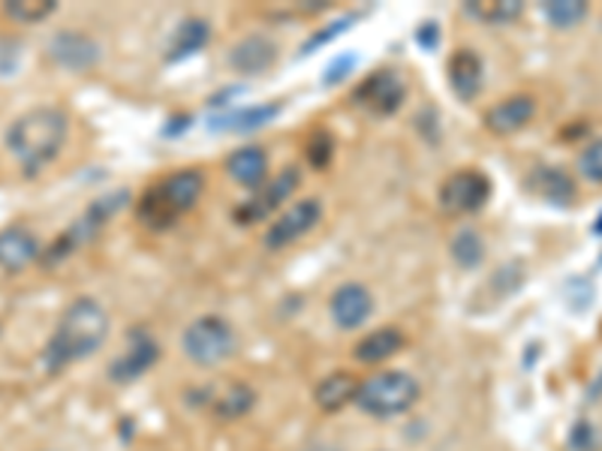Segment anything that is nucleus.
Instances as JSON below:
<instances>
[{"label": "nucleus", "instance_id": "f257e3e1", "mask_svg": "<svg viewBox=\"0 0 602 451\" xmlns=\"http://www.w3.org/2000/svg\"><path fill=\"white\" fill-rule=\"evenodd\" d=\"M109 338V314L97 298H75L63 307L58 326L51 331L43 362L49 374H63L82 358H91Z\"/></svg>", "mask_w": 602, "mask_h": 451}, {"label": "nucleus", "instance_id": "f03ea898", "mask_svg": "<svg viewBox=\"0 0 602 451\" xmlns=\"http://www.w3.org/2000/svg\"><path fill=\"white\" fill-rule=\"evenodd\" d=\"M67 138H70V118L55 106H37L19 114L7 126L3 145L25 178H34L61 157Z\"/></svg>", "mask_w": 602, "mask_h": 451}, {"label": "nucleus", "instance_id": "7ed1b4c3", "mask_svg": "<svg viewBox=\"0 0 602 451\" xmlns=\"http://www.w3.org/2000/svg\"><path fill=\"white\" fill-rule=\"evenodd\" d=\"M205 193V178L200 169H178L150 184L136 205V214L148 229H169L176 226L184 214L200 205Z\"/></svg>", "mask_w": 602, "mask_h": 451}, {"label": "nucleus", "instance_id": "20e7f679", "mask_svg": "<svg viewBox=\"0 0 602 451\" xmlns=\"http://www.w3.org/2000/svg\"><path fill=\"white\" fill-rule=\"evenodd\" d=\"M127 190H115V193H106V196H97V199L91 202L85 211L79 214L73 220V226L58 235V239L51 241L49 247L43 251V259L39 265L51 271V268H58L61 263H67L75 251H82V247H88L91 241L100 235L106 226L112 223L118 211L127 205Z\"/></svg>", "mask_w": 602, "mask_h": 451}, {"label": "nucleus", "instance_id": "39448f33", "mask_svg": "<svg viewBox=\"0 0 602 451\" xmlns=\"http://www.w3.org/2000/svg\"><path fill=\"white\" fill-rule=\"evenodd\" d=\"M419 382L413 374L407 370H383L364 379L356 394V403L364 415L371 418H398V415L410 413L419 401Z\"/></svg>", "mask_w": 602, "mask_h": 451}, {"label": "nucleus", "instance_id": "423d86ee", "mask_svg": "<svg viewBox=\"0 0 602 451\" xmlns=\"http://www.w3.org/2000/svg\"><path fill=\"white\" fill-rule=\"evenodd\" d=\"M184 355L200 367H217L236 352V328L224 316H200L184 328Z\"/></svg>", "mask_w": 602, "mask_h": 451}, {"label": "nucleus", "instance_id": "0eeeda50", "mask_svg": "<svg viewBox=\"0 0 602 451\" xmlns=\"http://www.w3.org/2000/svg\"><path fill=\"white\" fill-rule=\"evenodd\" d=\"M301 187V169L299 166H287L284 172H277L275 181H265L263 187L253 190L251 199H244L236 208V220L241 226L260 223V220H268L272 214L289 199L296 196V190Z\"/></svg>", "mask_w": 602, "mask_h": 451}, {"label": "nucleus", "instance_id": "6e6552de", "mask_svg": "<svg viewBox=\"0 0 602 451\" xmlns=\"http://www.w3.org/2000/svg\"><path fill=\"white\" fill-rule=\"evenodd\" d=\"M491 199V181L479 169H458L440 184V208L449 214H477Z\"/></svg>", "mask_w": 602, "mask_h": 451}, {"label": "nucleus", "instance_id": "1a4fd4ad", "mask_svg": "<svg viewBox=\"0 0 602 451\" xmlns=\"http://www.w3.org/2000/svg\"><path fill=\"white\" fill-rule=\"evenodd\" d=\"M323 220V202L320 199H299L289 205L287 211H280L265 232V247L268 251H284L296 241L308 239Z\"/></svg>", "mask_w": 602, "mask_h": 451}, {"label": "nucleus", "instance_id": "9d476101", "mask_svg": "<svg viewBox=\"0 0 602 451\" xmlns=\"http://www.w3.org/2000/svg\"><path fill=\"white\" fill-rule=\"evenodd\" d=\"M157 358H160V343H157V338L150 334L148 328H136V331L127 334L124 352L109 367V379L121 382V386L136 382L139 376H145L157 364Z\"/></svg>", "mask_w": 602, "mask_h": 451}, {"label": "nucleus", "instance_id": "9b49d317", "mask_svg": "<svg viewBox=\"0 0 602 451\" xmlns=\"http://www.w3.org/2000/svg\"><path fill=\"white\" fill-rule=\"evenodd\" d=\"M46 51H49L51 63H58L63 70H73V73H85L100 63V42L82 31H58L49 39Z\"/></svg>", "mask_w": 602, "mask_h": 451}, {"label": "nucleus", "instance_id": "f8f14e48", "mask_svg": "<svg viewBox=\"0 0 602 451\" xmlns=\"http://www.w3.org/2000/svg\"><path fill=\"white\" fill-rule=\"evenodd\" d=\"M404 97H407V85L401 75L392 70L368 75L356 88V102L371 114H395L404 106Z\"/></svg>", "mask_w": 602, "mask_h": 451}, {"label": "nucleus", "instance_id": "ddd939ff", "mask_svg": "<svg viewBox=\"0 0 602 451\" xmlns=\"http://www.w3.org/2000/svg\"><path fill=\"white\" fill-rule=\"evenodd\" d=\"M43 244H39L37 232L27 229L25 223H13L0 229V268L7 275H22L25 268L43 259Z\"/></svg>", "mask_w": 602, "mask_h": 451}, {"label": "nucleus", "instance_id": "4468645a", "mask_svg": "<svg viewBox=\"0 0 602 451\" xmlns=\"http://www.w3.org/2000/svg\"><path fill=\"white\" fill-rule=\"evenodd\" d=\"M328 310H332L335 326L344 328V331H352V328L364 326L371 319V314H374V295L362 283H344V287L335 289Z\"/></svg>", "mask_w": 602, "mask_h": 451}, {"label": "nucleus", "instance_id": "2eb2a0df", "mask_svg": "<svg viewBox=\"0 0 602 451\" xmlns=\"http://www.w3.org/2000/svg\"><path fill=\"white\" fill-rule=\"evenodd\" d=\"M533 114H537V100L530 94H513L485 112V130L494 136H513L533 121Z\"/></svg>", "mask_w": 602, "mask_h": 451}, {"label": "nucleus", "instance_id": "dca6fc26", "mask_svg": "<svg viewBox=\"0 0 602 451\" xmlns=\"http://www.w3.org/2000/svg\"><path fill=\"white\" fill-rule=\"evenodd\" d=\"M446 75H449V85L455 90V97L461 102L477 100L482 82H485V70L482 61L473 49H455L446 63Z\"/></svg>", "mask_w": 602, "mask_h": 451}, {"label": "nucleus", "instance_id": "f3484780", "mask_svg": "<svg viewBox=\"0 0 602 451\" xmlns=\"http://www.w3.org/2000/svg\"><path fill=\"white\" fill-rule=\"evenodd\" d=\"M277 61V46L263 34H251L229 51V66L241 75H260L272 70Z\"/></svg>", "mask_w": 602, "mask_h": 451}, {"label": "nucleus", "instance_id": "a211bd4d", "mask_svg": "<svg viewBox=\"0 0 602 451\" xmlns=\"http://www.w3.org/2000/svg\"><path fill=\"white\" fill-rule=\"evenodd\" d=\"M226 175L232 178L239 187L260 190L268 181V154L256 145L232 150L226 160Z\"/></svg>", "mask_w": 602, "mask_h": 451}, {"label": "nucleus", "instance_id": "6ab92c4d", "mask_svg": "<svg viewBox=\"0 0 602 451\" xmlns=\"http://www.w3.org/2000/svg\"><path fill=\"white\" fill-rule=\"evenodd\" d=\"M530 190L540 199L557 205V208H566V205L576 202V181L566 175L564 169H557V166H540V169H533Z\"/></svg>", "mask_w": 602, "mask_h": 451}, {"label": "nucleus", "instance_id": "aec40b11", "mask_svg": "<svg viewBox=\"0 0 602 451\" xmlns=\"http://www.w3.org/2000/svg\"><path fill=\"white\" fill-rule=\"evenodd\" d=\"M404 350V334L398 331V328H376V331H371V334H364L359 343H356V350H352V355H356V362L362 364H383L389 362L395 352Z\"/></svg>", "mask_w": 602, "mask_h": 451}, {"label": "nucleus", "instance_id": "412c9836", "mask_svg": "<svg viewBox=\"0 0 602 451\" xmlns=\"http://www.w3.org/2000/svg\"><path fill=\"white\" fill-rule=\"evenodd\" d=\"M356 394H359V382H356V376L344 374V370L328 374L314 391L316 406H320L323 413H340L347 403L356 401Z\"/></svg>", "mask_w": 602, "mask_h": 451}, {"label": "nucleus", "instance_id": "4be33fe9", "mask_svg": "<svg viewBox=\"0 0 602 451\" xmlns=\"http://www.w3.org/2000/svg\"><path fill=\"white\" fill-rule=\"evenodd\" d=\"M212 39V25L205 22V19H184L178 31L172 34V42H169V61H184L190 54H196V51L205 46Z\"/></svg>", "mask_w": 602, "mask_h": 451}, {"label": "nucleus", "instance_id": "5701e85b", "mask_svg": "<svg viewBox=\"0 0 602 451\" xmlns=\"http://www.w3.org/2000/svg\"><path fill=\"white\" fill-rule=\"evenodd\" d=\"M256 403V391L248 382H229L220 394H214L212 410L220 418H241L248 415Z\"/></svg>", "mask_w": 602, "mask_h": 451}, {"label": "nucleus", "instance_id": "b1692460", "mask_svg": "<svg viewBox=\"0 0 602 451\" xmlns=\"http://www.w3.org/2000/svg\"><path fill=\"white\" fill-rule=\"evenodd\" d=\"M465 13L477 22H485V25H509L515 19H521L525 3L521 0H473V3H467Z\"/></svg>", "mask_w": 602, "mask_h": 451}, {"label": "nucleus", "instance_id": "393cba45", "mask_svg": "<svg viewBox=\"0 0 602 451\" xmlns=\"http://www.w3.org/2000/svg\"><path fill=\"white\" fill-rule=\"evenodd\" d=\"M590 13V7L585 0H549L542 3V15L549 19V25H554L557 31H566V27H576L578 22H585Z\"/></svg>", "mask_w": 602, "mask_h": 451}, {"label": "nucleus", "instance_id": "a878e982", "mask_svg": "<svg viewBox=\"0 0 602 451\" xmlns=\"http://www.w3.org/2000/svg\"><path fill=\"white\" fill-rule=\"evenodd\" d=\"M452 259L461 265V268H477L485 259V241L477 229H461L455 239H452Z\"/></svg>", "mask_w": 602, "mask_h": 451}, {"label": "nucleus", "instance_id": "bb28decb", "mask_svg": "<svg viewBox=\"0 0 602 451\" xmlns=\"http://www.w3.org/2000/svg\"><path fill=\"white\" fill-rule=\"evenodd\" d=\"M55 10H58L55 0H10V3H3V15L19 22V25H37V22H46Z\"/></svg>", "mask_w": 602, "mask_h": 451}, {"label": "nucleus", "instance_id": "cd10ccee", "mask_svg": "<svg viewBox=\"0 0 602 451\" xmlns=\"http://www.w3.org/2000/svg\"><path fill=\"white\" fill-rule=\"evenodd\" d=\"M280 114V106L277 102H268V106H253V109H241V112H232L224 118V130H236V133H244V130H256V126H265L272 118Z\"/></svg>", "mask_w": 602, "mask_h": 451}, {"label": "nucleus", "instance_id": "c85d7f7f", "mask_svg": "<svg viewBox=\"0 0 602 451\" xmlns=\"http://www.w3.org/2000/svg\"><path fill=\"white\" fill-rule=\"evenodd\" d=\"M578 172L590 184H602V138H593L578 154Z\"/></svg>", "mask_w": 602, "mask_h": 451}, {"label": "nucleus", "instance_id": "c756f323", "mask_svg": "<svg viewBox=\"0 0 602 451\" xmlns=\"http://www.w3.org/2000/svg\"><path fill=\"white\" fill-rule=\"evenodd\" d=\"M332 154H335V142L328 136L326 130H316L314 136L308 138V150H304V157H308V163L314 166V169H326L332 163Z\"/></svg>", "mask_w": 602, "mask_h": 451}, {"label": "nucleus", "instance_id": "7c9ffc66", "mask_svg": "<svg viewBox=\"0 0 602 451\" xmlns=\"http://www.w3.org/2000/svg\"><path fill=\"white\" fill-rule=\"evenodd\" d=\"M352 63H356L352 54H347V58H340V61L332 63V70L326 73V85H338V82H344V75L350 73Z\"/></svg>", "mask_w": 602, "mask_h": 451}, {"label": "nucleus", "instance_id": "2f4dec72", "mask_svg": "<svg viewBox=\"0 0 602 451\" xmlns=\"http://www.w3.org/2000/svg\"><path fill=\"white\" fill-rule=\"evenodd\" d=\"M569 442H573V449L578 451L590 449V442H593V427L578 425L576 430H573V439H569Z\"/></svg>", "mask_w": 602, "mask_h": 451}, {"label": "nucleus", "instance_id": "473e14b6", "mask_svg": "<svg viewBox=\"0 0 602 451\" xmlns=\"http://www.w3.org/2000/svg\"><path fill=\"white\" fill-rule=\"evenodd\" d=\"M416 39H419L422 46H428V49H431V46H434V39H437V25H434V22H428V25L422 27L419 34H416Z\"/></svg>", "mask_w": 602, "mask_h": 451}, {"label": "nucleus", "instance_id": "72a5a7b5", "mask_svg": "<svg viewBox=\"0 0 602 451\" xmlns=\"http://www.w3.org/2000/svg\"><path fill=\"white\" fill-rule=\"evenodd\" d=\"M593 394H600L602 398V374H600V379H597V386H593Z\"/></svg>", "mask_w": 602, "mask_h": 451}, {"label": "nucleus", "instance_id": "f704fd0d", "mask_svg": "<svg viewBox=\"0 0 602 451\" xmlns=\"http://www.w3.org/2000/svg\"><path fill=\"white\" fill-rule=\"evenodd\" d=\"M593 232H597V235H602V217H600V223L593 226Z\"/></svg>", "mask_w": 602, "mask_h": 451}, {"label": "nucleus", "instance_id": "c9c22d12", "mask_svg": "<svg viewBox=\"0 0 602 451\" xmlns=\"http://www.w3.org/2000/svg\"><path fill=\"white\" fill-rule=\"evenodd\" d=\"M311 451H328V449H311Z\"/></svg>", "mask_w": 602, "mask_h": 451}]
</instances>
